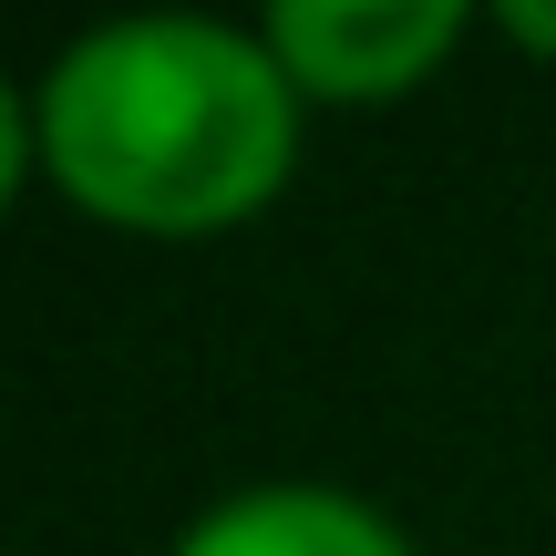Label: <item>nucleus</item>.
<instances>
[{
	"label": "nucleus",
	"instance_id": "3",
	"mask_svg": "<svg viewBox=\"0 0 556 556\" xmlns=\"http://www.w3.org/2000/svg\"><path fill=\"white\" fill-rule=\"evenodd\" d=\"M176 556H413V536L340 484H248L206 505L176 536Z\"/></svg>",
	"mask_w": 556,
	"mask_h": 556
},
{
	"label": "nucleus",
	"instance_id": "2",
	"mask_svg": "<svg viewBox=\"0 0 556 556\" xmlns=\"http://www.w3.org/2000/svg\"><path fill=\"white\" fill-rule=\"evenodd\" d=\"M454 41H464V0H278L268 11V52L289 62V83L340 103L413 93Z\"/></svg>",
	"mask_w": 556,
	"mask_h": 556
},
{
	"label": "nucleus",
	"instance_id": "4",
	"mask_svg": "<svg viewBox=\"0 0 556 556\" xmlns=\"http://www.w3.org/2000/svg\"><path fill=\"white\" fill-rule=\"evenodd\" d=\"M505 31L536 41V52H556V0H505Z\"/></svg>",
	"mask_w": 556,
	"mask_h": 556
},
{
	"label": "nucleus",
	"instance_id": "1",
	"mask_svg": "<svg viewBox=\"0 0 556 556\" xmlns=\"http://www.w3.org/2000/svg\"><path fill=\"white\" fill-rule=\"evenodd\" d=\"M31 144L73 206L155 238L248 217L299 155V83L268 31L135 11L83 31L31 93Z\"/></svg>",
	"mask_w": 556,
	"mask_h": 556
}]
</instances>
